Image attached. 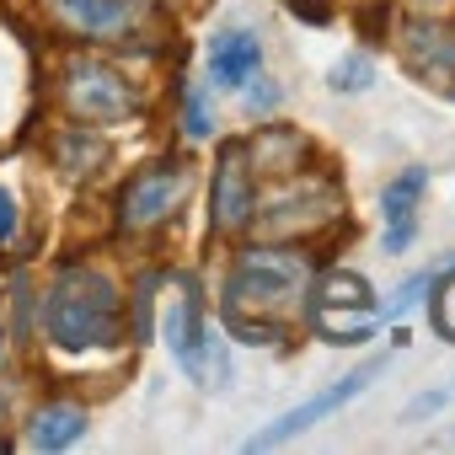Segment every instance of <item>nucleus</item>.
<instances>
[{"mask_svg":"<svg viewBox=\"0 0 455 455\" xmlns=\"http://www.w3.org/2000/svg\"><path fill=\"white\" fill-rule=\"evenodd\" d=\"M161 338H166L172 359H177L198 386H225V380H231V359H225V343L204 327V306H198V284H193V279H172V284H166Z\"/></svg>","mask_w":455,"mask_h":455,"instance_id":"nucleus-3","label":"nucleus"},{"mask_svg":"<svg viewBox=\"0 0 455 455\" xmlns=\"http://www.w3.org/2000/svg\"><path fill=\"white\" fill-rule=\"evenodd\" d=\"M12 236H17V198H12V188H0V247Z\"/></svg>","mask_w":455,"mask_h":455,"instance_id":"nucleus-18","label":"nucleus"},{"mask_svg":"<svg viewBox=\"0 0 455 455\" xmlns=\"http://www.w3.org/2000/svg\"><path fill=\"white\" fill-rule=\"evenodd\" d=\"M60 97H65L70 118H76V124H92V129L124 124V118L140 113L134 81H129L124 70H113L108 60H70L65 76H60Z\"/></svg>","mask_w":455,"mask_h":455,"instance_id":"nucleus-4","label":"nucleus"},{"mask_svg":"<svg viewBox=\"0 0 455 455\" xmlns=\"http://www.w3.org/2000/svg\"><path fill=\"white\" fill-rule=\"evenodd\" d=\"M311 284L316 274L300 247L258 242L236 258L231 279H225V327L247 343H268L295 322V311H306Z\"/></svg>","mask_w":455,"mask_h":455,"instance_id":"nucleus-1","label":"nucleus"},{"mask_svg":"<svg viewBox=\"0 0 455 455\" xmlns=\"http://www.w3.org/2000/svg\"><path fill=\"white\" fill-rule=\"evenodd\" d=\"M370 76H375V70H370V60H364V54H354V60L332 65V86H338V92H364V86H370Z\"/></svg>","mask_w":455,"mask_h":455,"instance_id":"nucleus-17","label":"nucleus"},{"mask_svg":"<svg viewBox=\"0 0 455 455\" xmlns=\"http://www.w3.org/2000/svg\"><path fill=\"white\" fill-rule=\"evenodd\" d=\"M44 332L60 348H113L124 338V295L92 263H65L44 295Z\"/></svg>","mask_w":455,"mask_h":455,"instance_id":"nucleus-2","label":"nucleus"},{"mask_svg":"<svg viewBox=\"0 0 455 455\" xmlns=\"http://www.w3.org/2000/svg\"><path fill=\"white\" fill-rule=\"evenodd\" d=\"M258 65H263L258 33H247V28H225V33H214V44H209V81H214V86L236 92V86H247V81L258 76Z\"/></svg>","mask_w":455,"mask_h":455,"instance_id":"nucleus-12","label":"nucleus"},{"mask_svg":"<svg viewBox=\"0 0 455 455\" xmlns=\"http://www.w3.org/2000/svg\"><path fill=\"white\" fill-rule=\"evenodd\" d=\"M247 145V161H252V172H268V177H295V172H306L300 161H306V134H295L290 124H268L263 134H252V140H242Z\"/></svg>","mask_w":455,"mask_h":455,"instance_id":"nucleus-13","label":"nucleus"},{"mask_svg":"<svg viewBox=\"0 0 455 455\" xmlns=\"http://www.w3.org/2000/svg\"><path fill=\"white\" fill-rule=\"evenodd\" d=\"M423 188H428V172L423 166H407L402 177L386 182L380 193V220H386V252H407L412 236H418V204H423Z\"/></svg>","mask_w":455,"mask_h":455,"instance_id":"nucleus-11","label":"nucleus"},{"mask_svg":"<svg viewBox=\"0 0 455 455\" xmlns=\"http://www.w3.org/2000/svg\"><path fill=\"white\" fill-rule=\"evenodd\" d=\"M252 209H258V172H252L242 140H225V145H220L214 182H209V231H214V236L247 231V225H252Z\"/></svg>","mask_w":455,"mask_h":455,"instance_id":"nucleus-7","label":"nucleus"},{"mask_svg":"<svg viewBox=\"0 0 455 455\" xmlns=\"http://www.w3.org/2000/svg\"><path fill=\"white\" fill-rule=\"evenodd\" d=\"M102 161H108V140L92 134V124H76L54 140V166H65L70 177H92Z\"/></svg>","mask_w":455,"mask_h":455,"instance_id":"nucleus-16","label":"nucleus"},{"mask_svg":"<svg viewBox=\"0 0 455 455\" xmlns=\"http://www.w3.org/2000/svg\"><path fill=\"white\" fill-rule=\"evenodd\" d=\"M359 6H380V0H359Z\"/></svg>","mask_w":455,"mask_h":455,"instance_id":"nucleus-21","label":"nucleus"},{"mask_svg":"<svg viewBox=\"0 0 455 455\" xmlns=\"http://www.w3.org/2000/svg\"><path fill=\"white\" fill-rule=\"evenodd\" d=\"M209 124H214V113H209L204 97L193 92V97H188V134H209Z\"/></svg>","mask_w":455,"mask_h":455,"instance_id":"nucleus-19","label":"nucleus"},{"mask_svg":"<svg viewBox=\"0 0 455 455\" xmlns=\"http://www.w3.org/2000/svg\"><path fill=\"white\" fill-rule=\"evenodd\" d=\"M284 6H290L295 17H306V22H327V17H332L327 0H284Z\"/></svg>","mask_w":455,"mask_h":455,"instance_id":"nucleus-20","label":"nucleus"},{"mask_svg":"<svg viewBox=\"0 0 455 455\" xmlns=\"http://www.w3.org/2000/svg\"><path fill=\"white\" fill-rule=\"evenodd\" d=\"M338 209H343V193L327 177L295 172V193L284 182L263 209H252V231H263V236H311V231L338 220Z\"/></svg>","mask_w":455,"mask_h":455,"instance_id":"nucleus-5","label":"nucleus"},{"mask_svg":"<svg viewBox=\"0 0 455 455\" xmlns=\"http://www.w3.org/2000/svg\"><path fill=\"white\" fill-rule=\"evenodd\" d=\"M145 0H49V12L76 38H124L134 33Z\"/></svg>","mask_w":455,"mask_h":455,"instance_id":"nucleus-10","label":"nucleus"},{"mask_svg":"<svg viewBox=\"0 0 455 455\" xmlns=\"http://www.w3.org/2000/svg\"><path fill=\"white\" fill-rule=\"evenodd\" d=\"M311 295H316L311 311H338V316H343V311H370V316H375V306H370V284H364L359 274H348V268H338V274H327L322 284H311ZM316 327L332 332L338 322L327 316V322H316Z\"/></svg>","mask_w":455,"mask_h":455,"instance_id":"nucleus-15","label":"nucleus"},{"mask_svg":"<svg viewBox=\"0 0 455 455\" xmlns=\"http://www.w3.org/2000/svg\"><path fill=\"white\" fill-rule=\"evenodd\" d=\"M375 375H380V359H370V364H359V370H354V375H343L338 386H327V391H316V396H306L300 407H290L284 418H274V423H268L263 434H252V439H247V450H274V444H284V439H295V434H306V428H311V423H322L327 412H338V407H348V402H354V396H359V391H364V386L375 380Z\"/></svg>","mask_w":455,"mask_h":455,"instance_id":"nucleus-8","label":"nucleus"},{"mask_svg":"<svg viewBox=\"0 0 455 455\" xmlns=\"http://www.w3.org/2000/svg\"><path fill=\"white\" fill-rule=\"evenodd\" d=\"M86 434V412L76 402H44L28 423V444L33 450H70Z\"/></svg>","mask_w":455,"mask_h":455,"instance_id":"nucleus-14","label":"nucleus"},{"mask_svg":"<svg viewBox=\"0 0 455 455\" xmlns=\"http://www.w3.org/2000/svg\"><path fill=\"white\" fill-rule=\"evenodd\" d=\"M188 188H193L188 161H150V166H140L124 182V193H118V225L124 231H150V225H161V220H172L182 209Z\"/></svg>","mask_w":455,"mask_h":455,"instance_id":"nucleus-6","label":"nucleus"},{"mask_svg":"<svg viewBox=\"0 0 455 455\" xmlns=\"http://www.w3.org/2000/svg\"><path fill=\"white\" fill-rule=\"evenodd\" d=\"M396 49H402V65L434 86H450L455 81V28H444V17H412L396 28Z\"/></svg>","mask_w":455,"mask_h":455,"instance_id":"nucleus-9","label":"nucleus"},{"mask_svg":"<svg viewBox=\"0 0 455 455\" xmlns=\"http://www.w3.org/2000/svg\"><path fill=\"white\" fill-rule=\"evenodd\" d=\"M0 450H6V439H0Z\"/></svg>","mask_w":455,"mask_h":455,"instance_id":"nucleus-22","label":"nucleus"}]
</instances>
